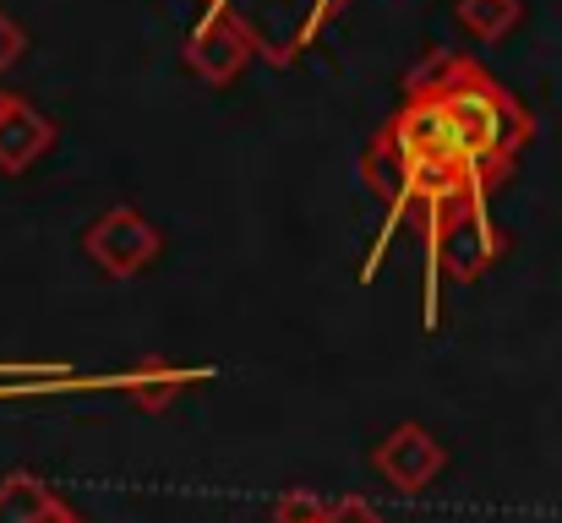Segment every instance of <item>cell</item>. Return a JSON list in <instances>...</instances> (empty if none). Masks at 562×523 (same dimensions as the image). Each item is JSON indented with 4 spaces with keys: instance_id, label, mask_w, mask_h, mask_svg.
I'll return each instance as SVG.
<instances>
[{
    "instance_id": "6da1fadb",
    "label": "cell",
    "mask_w": 562,
    "mask_h": 523,
    "mask_svg": "<svg viewBox=\"0 0 562 523\" xmlns=\"http://www.w3.org/2000/svg\"><path fill=\"white\" fill-rule=\"evenodd\" d=\"M382 137L393 143L404 180L393 196V218L398 213H420V235H426V268L431 284L453 278V284H475L497 257H503V235L486 213V180L470 170L453 121L442 115V104L431 93H404V110L382 126Z\"/></svg>"
},
{
    "instance_id": "7a4b0ae2",
    "label": "cell",
    "mask_w": 562,
    "mask_h": 523,
    "mask_svg": "<svg viewBox=\"0 0 562 523\" xmlns=\"http://www.w3.org/2000/svg\"><path fill=\"white\" fill-rule=\"evenodd\" d=\"M404 93H431L442 104V115L453 121V137H459L470 170L481 174L486 185H503L514 174V164H519L525 143L536 137V121L525 115V104L503 82H492L475 60H464V55H431L409 77Z\"/></svg>"
},
{
    "instance_id": "3957f363",
    "label": "cell",
    "mask_w": 562,
    "mask_h": 523,
    "mask_svg": "<svg viewBox=\"0 0 562 523\" xmlns=\"http://www.w3.org/2000/svg\"><path fill=\"white\" fill-rule=\"evenodd\" d=\"M165 235L148 213L137 207H104L88 229H82V257L104 273V278H137L159 262Z\"/></svg>"
},
{
    "instance_id": "277c9868",
    "label": "cell",
    "mask_w": 562,
    "mask_h": 523,
    "mask_svg": "<svg viewBox=\"0 0 562 523\" xmlns=\"http://www.w3.org/2000/svg\"><path fill=\"white\" fill-rule=\"evenodd\" d=\"M376 475L393 486V491H426L437 475H442V464H448V447L426 431V425H393L382 442H376L372 453Z\"/></svg>"
},
{
    "instance_id": "5b68a950",
    "label": "cell",
    "mask_w": 562,
    "mask_h": 523,
    "mask_svg": "<svg viewBox=\"0 0 562 523\" xmlns=\"http://www.w3.org/2000/svg\"><path fill=\"white\" fill-rule=\"evenodd\" d=\"M251 55H257L251 33H246L235 16H218V11H213L202 27H191V38H187V66L202 77V82H213V88L235 82V77L246 71Z\"/></svg>"
},
{
    "instance_id": "8992f818",
    "label": "cell",
    "mask_w": 562,
    "mask_h": 523,
    "mask_svg": "<svg viewBox=\"0 0 562 523\" xmlns=\"http://www.w3.org/2000/svg\"><path fill=\"white\" fill-rule=\"evenodd\" d=\"M213 371H181V365H170L165 354H148V360H137L115 387L132 398V409H143V414H165L187 387H196V382H207Z\"/></svg>"
},
{
    "instance_id": "52a82bcc",
    "label": "cell",
    "mask_w": 562,
    "mask_h": 523,
    "mask_svg": "<svg viewBox=\"0 0 562 523\" xmlns=\"http://www.w3.org/2000/svg\"><path fill=\"white\" fill-rule=\"evenodd\" d=\"M49 148H55V121L11 99V110L0 115V174H27Z\"/></svg>"
},
{
    "instance_id": "ba28073f",
    "label": "cell",
    "mask_w": 562,
    "mask_h": 523,
    "mask_svg": "<svg viewBox=\"0 0 562 523\" xmlns=\"http://www.w3.org/2000/svg\"><path fill=\"white\" fill-rule=\"evenodd\" d=\"M60 508L66 502L38 475H27V469H16V475L0 480V523H49Z\"/></svg>"
},
{
    "instance_id": "9c48e42d",
    "label": "cell",
    "mask_w": 562,
    "mask_h": 523,
    "mask_svg": "<svg viewBox=\"0 0 562 523\" xmlns=\"http://www.w3.org/2000/svg\"><path fill=\"white\" fill-rule=\"evenodd\" d=\"M519 16H525V5H519V0H459V22H464L481 44L508 38V33L519 27Z\"/></svg>"
},
{
    "instance_id": "30bf717a",
    "label": "cell",
    "mask_w": 562,
    "mask_h": 523,
    "mask_svg": "<svg viewBox=\"0 0 562 523\" xmlns=\"http://www.w3.org/2000/svg\"><path fill=\"white\" fill-rule=\"evenodd\" d=\"M323 513H328V502L312 491H284L273 502V523H323Z\"/></svg>"
},
{
    "instance_id": "8fae6325",
    "label": "cell",
    "mask_w": 562,
    "mask_h": 523,
    "mask_svg": "<svg viewBox=\"0 0 562 523\" xmlns=\"http://www.w3.org/2000/svg\"><path fill=\"white\" fill-rule=\"evenodd\" d=\"M323 523H382V513L372 502H361V497H345V502H328Z\"/></svg>"
},
{
    "instance_id": "7c38bea8",
    "label": "cell",
    "mask_w": 562,
    "mask_h": 523,
    "mask_svg": "<svg viewBox=\"0 0 562 523\" xmlns=\"http://www.w3.org/2000/svg\"><path fill=\"white\" fill-rule=\"evenodd\" d=\"M22 49H27V33H22V27H16L5 11H0V71H11V66L22 60Z\"/></svg>"
},
{
    "instance_id": "4fadbf2b",
    "label": "cell",
    "mask_w": 562,
    "mask_h": 523,
    "mask_svg": "<svg viewBox=\"0 0 562 523\" xmlns=\"http://www.w3.org/2000/svg\"><path fill=\"white\" fill-rule=\"evenodd\" d=\"M49 523H88V519H77L71 508H60V513H55V519H49Z\"/></svg>"
},
{
    "instance_id": "5bb4252c",
    "label": "cell",
    "mask_w": 562,
    "mask_h": 523,
    "mask_svg": "<svg viewBox=\"0 0 562 523\" xmlns=\"http://www.w3.org/2000/svg\"><path fill=\"white\" fill-rule=\"evenodd\" d=\"M11 99H16V93H5V88H0V115H5V110H11Z\"/></svg>"
}]
</instances>
